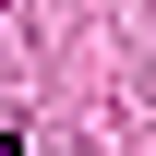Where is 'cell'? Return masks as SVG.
<instances>
[{
	"label": "cell",
	"instance_id": "cell-1",
	"mask_svg": "<svg viewBox=\"0 0 156 156\" xmlns=\"http://www.w3.org/2000/svg\"><path fill=\"white\" fill-rule=\"evenodd\" d=\"M0 156H24V132H0Z\"/></svg>",
	"mask_w": 156,
	"mask_h": 156
}]
</instances>
